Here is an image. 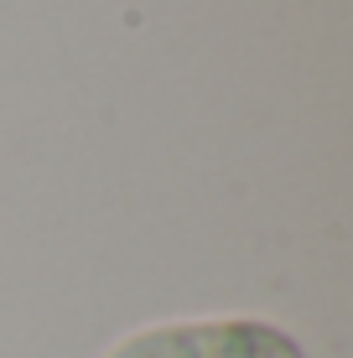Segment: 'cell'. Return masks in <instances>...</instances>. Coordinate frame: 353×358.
<instances>
[{"instance_id":"1","label":"cell","mask_w":353,"mask_h":358,"mask_svg":"<svg viewBox=\"0 0 353 358\" xmlns=\"http://www.w3.org/2000/svg\"><path fill=\"white\" fill-rule=\"evenodd\" d=\"M99 358H307L301 338L271 317H166L120 332Z\"/></svg>"}]
</instances>
